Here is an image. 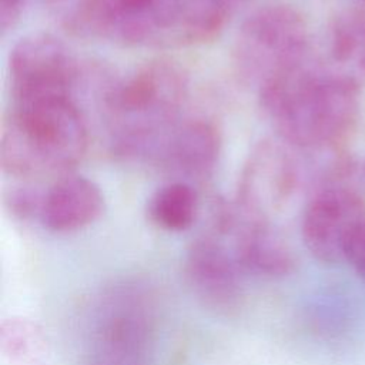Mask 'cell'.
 <instances>
[{"label": "cell", "instance_id": "1", "mask_svg": "<svg viewBox=\"0 0 365 365\" xmlns=\"http://www.w3.org/2000/svg\"><path fill=\"white\" fill-rule=\"evenodd\" d=\"M359 87L309 56L265 81L259 107L281 141L299 151H328L358 118Z\"/></svg>", "mask_w": 365, "mask_h": 365}, {"label": "cell", "instance_id": "2", "mask_svg": "<svg viewBox=\"0 0 365 365\" xmlns=\"http://www.w3.org/2000/svg\"><path fill=\"white\" fill-rule=\"evenodd\" d=\"M188 91L185 68L168 57L150 58L125 77L111 78L98 96L111 154L150 163L180 123Z\"/></svg>", "mask_w": 365, "mask_h": 365}, {"label": "cell", "instance_id": "3", "mask_svg": "<svg viewBox=\"0 0 365 365\" xmlns=\"http://www.w3.org/2000/svg\"><path fill=\"white\" fill-rule=\"evenodd\" d=\"M88 148V125L76 98L11 104L1 131L3 173L19 181L73 173Z\"/></svg>", "mask_w": 365, "mask_h": 365}, {"label": "cell", "instance_id": "4", "mask_svg": "<svg viewBox=\"0 0 365 365\" xmlns=\"http://www.w3.org/2000/svg\"><path fill=\"white\" fill-rule=\"evenodd\" d=\"M309 56V31L304 16L291 4L271 1L254 10L240 26L231 66L238 81L258 90Z\"/></svg>", "mask_w": 365, "mask_h": 365}, {"label": "cell", "instance_id": "5", "mask_svg": "<svg viewBox=\"0 0 365 365\" xmlns=\"http://www.w3.org/2000/svg\"><path fill=\"white\" fill-rule=\"evenodd\" d=\"M81 67L68 48L50 33L21 37L9 56L11 104L74 98Z\"/></svg>", "mask_w": 365, "mask_h": 365}, {"label": "cell", "instance_id": "6", "mask_svg": "<svg viewBox=\"0 0 365 365\" xmlns=\"http://www.w3.org/2000/svg\"><path fill=\"white\" fill-rule=\"evenodd\" d=\"M295 148L279 138H264L248 154L241 170L235 205L248 217L268 221L299 190L304 168Z\"/></svg>", "mask_w": 365, "mask_h": 365}, {"label": "cell", "instance_id": "7", "mask_svg": "<svg viewBox=\"0 0 365 365\" xmlns=\"http://www.w3.org/2000/svg\"><path fill=\"white\" fill-rule=\"evenodd\" d=\"M365 224V202L339 181L312 190L301 217V237L309 254L321 262L345 261L348 247Z\"/></svg>", "mask_w": 365, "mask_h": 365}, {"label": "cell", "instance_id": "8", "mask_svg": "<svg viewBox=\"0 0 365 365\" xmlns=\"http://www.w3.org/2000/svg\"><path fill=\"white\" fill-rule=\"evenodd\" d=\"M222 151L220 128L211 120H180L150 160L168 181L202 182L214 174Z\"/></svg>", "mask_w": 365, "mask_h": 365}, {"label": "cell", "instance_id": "9", "mask_svg": "<svg viewBox=\"0 0 365 365\" xmlns=\"http://www.w3.org/2000/svg\"><path fill=\"white\" fill-rule=\"evenodd\" d=\"M185 277L194 294L211 308H231L241 295L244 272L232 247L222 237L208 231L190 247L185 258Z\"/></svg>", "mask_w": 365, "mask_h": 365}, {"label": "cell", "instance_id": "10", "mask_svg": "<svg viewBox=\"0 0 365 365\" xmlns=\"http://www.w3.org/2000/svg\"><path fill=\"white\" fill-rule=\"evenodd\" d=\"M104 195L90 178L74 173L53 180L43 194L38 221L53 232H74L97 221Z\"/></svg>", "mask_w": 365, "mask_h": 365}, {"label": "cell", "instance_id": "11", "mask_svg": "<svg viewBox=\"0 0 365 365\" xmlns=\"http://www.w3.org/2000/svg\"><path fill=\"white\" fill-rule=\"evenodd\" d=\"M327 63L331 71L355 86L365 83V4L338 11L327 29Z\"/></svg>", "mask_w": 365, "mask_h": 365}, {"label": "cell", "instance_id": "12", "mask_svg": "<svg viewBox=\"0 0 365 365\" xmlns=\"http://www.w3.org/2000/svg\"><path fill=\"white\" fill-rule=\"evenodd\" d=\"M200 214V195L194 184L167 181L147 202L150 221L161 230L181 232L194 225Z\"/></svg>", "mask_w": 365, "mask_h": 365}, {"label": "cell", "instance_id": "13", "mask_svg": "<svg viewBox=\"0 0 365 365\" xmlns=\"http://www.w3.org/2000/svg\"><path fill=\"white\" fill-rule=\"evenodd\" d=\"M0 351L9 365H51V349L46 334L36 322L23 317L3 319Z\"/></svg>", "mask_w": 365, "mask_h": 365}, {"label": "cell", "instance_id": "14", "mask_svg": "<svg viewBox=\"0 0 365 365\" xmlns=\"http://www.w3.org/2000/svg\"><path fill=\"white\" fill-rule=\"evenodd\" d=\"M44 188H38L34 182H17L11 185L4 192L7 211L21 221L33 218L38 220Z\"/></svg>", "mask_w": 365, "mask_h": 365}, {"label": "cell", "instance_id": "15", "mask_svg": "<svg viewBox=\"0 0 365 365\" xmlns=\"http://www.w3.org/2000/svg\"><path fill=\"white\" fill-rule=\"evenodd\" d=\"M345 261L349 262L356 274L365 281V224L352 238L346 251Z\"/></svg>", "mask_w": 365, "mask_h": 365}, {"label": "cell", "instance_id": "16", "mask_svg": "<svg viewBox=\"0 0 365 365\" xmlns=\"http://www.w3.org/2000/svg\"><path fill=\"white\" fill-rule=\"evenodd\" d=\"M26 0H0V30L6 34L20 20Z\"/></svg>", "mask_w": 365, "mask_h": 365}, {"label": "cell", "instance_id": "17", "mask_svg": "<svg viewBox=\"0 0 365 365\" xmlns=\"http://www.w3.org/2000/svg\"><path fill=\"white\" fill-rule=\"evenodd\" d=\"M44 6L47 7H57V6H61L64 4L67 0H41Z\"/></svg>", "mask_w": 365, "mask_h": 365}, {"label": "cell", "instance_id": "18", "mask_svg": "<svg viewBox=\"0 0 365 365\" xmlns=\"http://www.w3.org/2000/svg\"><path fill=\"white\" fill-rule=\"evenodd\" d=\"M362 1V4H365V0H361Z\"/></svg>", "mask_w": 365, "mask_h": 365}]
</instances>
